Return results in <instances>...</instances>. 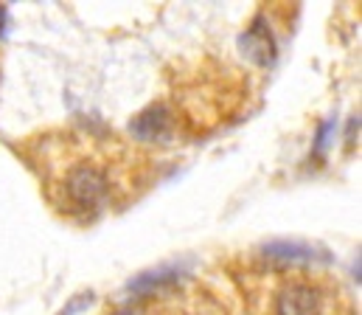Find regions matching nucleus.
<instances>
[{
    "instance_id": "f03ea898",
    "label": "nucleus",
    "mask_w": 362,
    "mask_h": 315,
    "mask_svg": "<svg viewBox=\"0 0 362 315\" xmlns=\"http://www.w3.org/2000/svg\"><path fill=\"white\" fill-rule=\"evenodd\" d=\"M65 197L71 209L95 211L107 197V178L95 166H76L65 178Z\"/></svg>"
},
{
    "instance_id": "7ed1b4c3",
    "label": "nucleus",
    "mask_w": 362,
    "mask_h": 315,
    "mask_svg": "<svg viewBox=\"0 0 362 315\" xmlns=\"http://www.w3.org/2000/svg\"><path fill=\"white\" fill-rule=\"evenodd\" d=\"M132 132L141 141H166L172 135V115L163 105H152L132 121Z\"/></svg>"
},
{
    "instance_id": "f257e3e1",
    "label": "nucleus",
    "mask_w": 362,
    "mask_h": 315,
    "mask_svg": "<svg viewBox=\"0 0 362 315\" xmlns=\"http://www.w3.org/2000/svg\"><path fill=\"white\" fill-rule=\"evenodd\" d=\"M267 315H334V293L320 282L289 276L272 287Z\"/></svg>"
},
{
    "instance_id": "20e7f679",
    "label": "nucleus",
    "mask_w": 362,
    "mask_h": 315,
    "mask_svg": "<svg viewBox=\"0 0 362 315\" xmlns=\"http://www.w3.org/2000/svg\"><path fill=\"white\" fill-rule=\"evenodd\" d=\"M264 253L272 256V259H289V262H295V259H315V253H312V248L309 245H300V242H270V245H264Z\"/></svg>"
},
{
    "instance_id": "39448f33",
    "label": "nucleus",
    "mask_w": 362,
    "mask_h": 315,
    "mask_svg": "<svg viewBox=\"0 0 362 315\" xmlns=\"http://www.w3.org/2000/svg\"><path fill=\"white\" fill-rule=\"evenodd\" d=\"M3 28H6V8L0 6V37H3Z\"/></svg>"
}]
</instances>
